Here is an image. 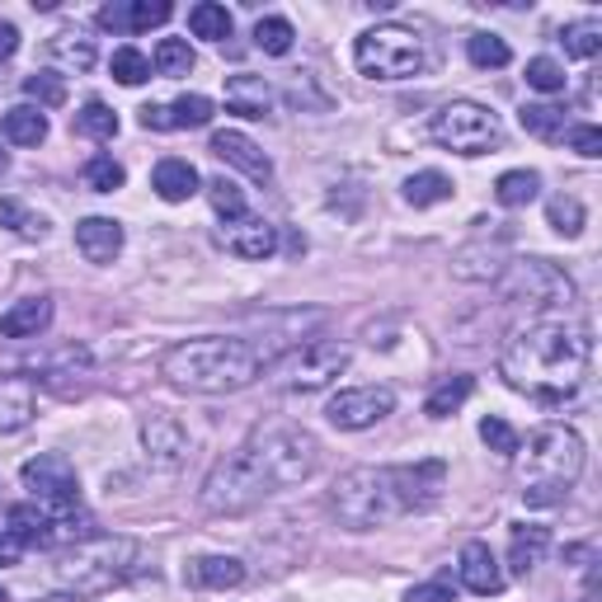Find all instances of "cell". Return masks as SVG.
<instances>
[{
  "label": "cell",
  "instance_id": "cell-1",
  "mask_svg": "<svg viewBox=\"0 0 602 602\" xmlns=\"http://www.w3.org/2000/svg\"><path fill=\"white\" fill-rule=\"evenodd\" d=\"M315 461H320L315 438L301 424L273 419V424H259L231 456L217 461L203 480V490H198V499H203V509L217 518L254 513L278 490L301 485V480L315 471Z\"/></svg>",
  "mask_w": 602,
  "mask_h": 602
},
{
  "label": "cell",
  "instance_id": "cell-2",
  "mask_svg": "<svg viewBox=\"0 0 602 602\" xmlns=\"http://www.w3.org/2000/svg\"><path fill=\"white\" fill-rule=\"evenodd\" d=\"M443 461H410V466H353L334 480L330 509L349 532L391 528L410 513H424L443 494Z\"/></svg>",
  "mask_w": 602,
  "mask_h": 602
},
{
  "label": "cell",
  "instance_id": "cell-3",
  "mask_svg": "<svg viewBox=\"0 0 602 602\" xmlns=\"http://www.w3.org/2000/svg\"><path fill=\"white\" fill-rule=\"evenodd\" d=\"M589 330H570L565 320H532L513 330L499 353V372L513 391H523L541 405H565L589 377Z\"/></svg>",
  "mask_w": 602,
  "mask_h": 602
},
{
  "label": "cell",
  "instance_id": "cell-4",
  "mask_svg": "<svg viewBox=\"0 0 602 602\" xmlns=\"http://www.w3.org/2000/svg\"><path fill=\"white\" fill-rule=\"evenodd\" d=\"M264 372V358H259L245 339H227V334H203V339H184L160 358V377L179 391L193 395H231L245 391Z\"/></svg>",
  "mask_w": 602,
  "mask_h": 602
},
{
  "label": "cell",
  "instance_id": "cell-5",
  "mask_svg": "<svg viewBox=\"0 0 602 602\" xmlns=\"http://www.w3.org/2000/svg\"><path fill=\"white\" fill-rule=\"evenodd\" d=\"M584 475V438L565 424H546L528 438L523 452V499L532 509L565 504V494Z\"/></svg>",
  "mask_w": 602,
  "mask_h": 602
},
{
  "label": "cell",
  "instance_id": "cell-6",
  "mask_svg": "<svg viewBox=\"0 0 602 602\" xmlns=\"http://www.w3.org/2000/svg\"><path fill=\"white\" fill-rule=\"evenodd\" d=\"M137 574H147V546L132 536H94L80 541L62 555L57 565V579L62 589L90 598V593H109L118 584H132Z\"/></svg>",
  "mask_w": 602,
  "mask_h": 602
},
{
  "label": "cell",
  "instance_id": "cell-7",
  "mask_svg": "<svg viewBox=\"0 0 602 602\" xmlns=\"http://www.w3.org/2000/svg\"><path fill=\"white\" fill-rule=\"evenodd\" d=\"M353 62L368 80H410L429 67V48L405 24H377L353 43Z\"/></svg>",
  "mask_w": 602,
  "mask_h": 602
},
{
  "label": "cell",
  "instance_id": "cell-8",
  "mask_svg": "<svg viewBox=\"0 0 602 602\" xmlns=\"http://www.w3.org/2000/svg\"><path fill=\"white\" fill-rule=\"evenodd\" d=\"M433 142L443 151H456V155H485L494 151L499 142H504V128H499V118L475 104V99H452V104H443L433 113Z\"/></svg>",
  "mask_w": 602,
  "mask_h": 602
},
{
  "label": "cell",
  "instance_id": "cell-9",
  "mask_svg": "<svg viewBox=\"0 0 602 602\" xmlns=\"http://www.w3.org/2000/svg\"><path fill=\"white\" fill-rule=\"evenodd\" d=\"M499 292L504 301H528V307H570L574 301V283L551 259H513L499 273Z\"/></svg>",
  "mask_w": 602,
  "mask_h": 602
},
{
  "label": "cell",
  "instance_id": "cell-10",
  "mask_svg": "<svg viewBox=\"0 0 602 602\" xmlns=\"http://www.w3.org/2000/svg\"><path fill=\"white\" fill-rule=\"evenodd\" d=\"M24 490H33V499L43 504L48 513H62V509H76L80 504V480H76V466L62 456V452H38L33 461H24Z\"/></svg>",
  "mask_w": 602,
  "mask_h": 602
},
{
  "label": "cell",
  "instance_id": "cell-11",
  "mask_svg": "<svg viewBox=\"0 0 602 602\" xmlns=\"http://www.w3.org/2000/svg\"><path fill=\"white\" fill-rule=\"evenodd\" d=\"M349 358L353 353L344 344H334V339H315V344L297 349L288 363H283L288 391H320V387H330V381L349 368Z\"/></svg>",
  "mask_w": 602,
  "mask_h": 602
},
{
  "label": "cell",
  "instance_id": "cell-12",
  "mask_svg": "<svg viewBox=\"0 0 602 602\" xmlns=\"http://www.w3.org/2000/svg\"><path fill=\"white\" fill-rule=\"evenodd\" d=\"M395 410V391L391 387H349L330 400V424L344 429V433H358V429H372L381 424Z\"/></svg>",
  "mask_w": 602,
  "mask_h": 602
},
{
  "label": "cell",
  "instance_id": "cell-13",
  "mask_svg": "<svg viewBox=\"0 0 602 602\" xmlns=\"http://www.w3.org/2000/svg\"><path fill=\"white\" fill-rule=\"evenodd\" d=\"M142 448H147V456L155 461V466H179V461L189 456V429L179 424L174 414L151 410L142 419Z\"/></svg>",
  "mask_w": 602,
  "mask_h": 602
},
{
  "label": "cell",
  "instance_id": "cell-14",
  "mask_svg": "<svg viewBox=\"0 0 602 602\" xmlns=\"http://www.w3.org/2000/svg\"><path fill=\"white\" fill-rule=\"evenodd\" d=\"M212 123V99L208 94H179L174 104H147L142 128L147 132H184V128H208Z\"/></svg>",
  "mask_w": 602,
  "mask_h": 602
},
{
  "label": "cell",
  "instance_id": "cell-15",
  "mask_svg": "<svg viewBox=\"0 0 602 602\" xmlns=\"http://www.w3.org/2000/svg\"><path fill=\"white\" fill-rule=\"evenodd\" d=\"M174 14L170 0H113V6L99 10V24L113 33H147L151 24H165Z\"/></svg>",
  "mask_w": 602,
  "mask_h": 602
},
{
  "label": "cell",
  "instance_id": "cell-16",
  "mask_svg": "<svg viewBox=\"0 0 602 602\" xmlns=\"http://www.w3.org/2000/svg\"><path fill=\"white\" fill-rule=\"evenodd\" d=\"M461 584H466L471 593H480V598H494V593H504V565H499V555L485 546V541H466L461 546Z\"/></svg>",
  "mask_w": 602,
  "mask_h": 602
},
{
  "label": "cell",
  "instance_id": "cell-17",
  "mask_svg": "<svg viewBox=\"0 0 602 602\" xmlns=\"http://www.w3.org/2000/svg\"><path fill=\"white\" fill-rule=\"evenodd\" d=\"M222 245L235 254V259H269L278 250V227L264 222V217H235V222L222 227Z\"/></svg>",
  "mask_w": 602,
  "mask_h": 602
},
{
  "label": "cell",
  "instance_id": "cell-18",
  "mask_svg": "<svg viewBox=\"0 0 602 602\" xmlns=\"http://www.w3.org/2000/svg\"><path fill=\"white\" fill-rule=\"evenodd\" d=\"M94 518L86 509H62V513H48L43 509V528H38L33 536V546H43V551H57V546H80V541H94Z\"/></svg>",
  "mask_w": 602,
  "mask_h": 602
},
{
  "label": "cell",
  "instance_id": "cell-19",
  "mask_svg": "<svg viewBox=\"0 0 602 602\" xmlns=\"http://www.w3.org/2000/svg\"><path fill=\"white\" fill-rule=\"evenodd\" d=\"M212 155L227 160V165H235L240 174H250L254 184H269V179H273V160L259 151L245 132H217L212 137Z\"/></svg>",
  "mask_w": 602,
  "mask_h": 602
},
{
  "label": "cell",
  "instance_id": "cell-20",
  "mask_svg": "<svg viewBox=\"0 0 602 602\" xmlns=\"http://www.w3.org/2000/svg\"><path fill=\"white\" fill-rule=\"evenodd\" d=\"M33 410H38V387L33 377H0V433H19L33 424Z\"/></svg>",
  "mask_w": 602,
  "mask_h": 602
},
{
  "label": "cell",
  "instance_id": "cell-21",
  "mask_svg": "<svg viewBox=\"0 0 602 602\" xmlns=\"http://www.w3.org/2000/svg\"><path fill=\"white\" fill-rule=\"evenodd\" d=\"M76 250L90 259V264H113L123 254V222L113 217H86L76 227Z\"/></svg>",
  "mask_w": 602,
  "mask_h": 602
},
{
  "label": "cell",
  "instance_id": "cell-22",
  "mask_svg": "<svg viewBox=\"0 0 602 602\" xmlns=\"http://www.w3.org/2000/svg\"><path fill=\"white\" fill-rule=\"evenodd\" d=\"M227 109L240 118H264L273 109V86L264 76H227Z\"/></svg>",
  "mask_w": 602,
  "mask_h": 602
},
{
  "label": "cell",
  "instance_id": "cell-23",
  "mask_svg": "<svg viewBox=\"0 0 602 602\" xmlns=\"http://www.w3.org/2000/svg\"><path fill=\"white\" fill-rule=\"evenodd\" d=\"M151 189L165 198V203H189V198L203 189V179H198V170L189 165V160L165 155V160H160V165L151 170Z\"/></svg>",
  "mask_w": 602,
  "mask_h": 602
},
{
  "label": "cell",
  "instance_id": "cell-24",
  "mask_svg": "<svg viewBox=\"0 0 602 602\" xmlns=\"http://www.w3.org/2000/svg\"><path fill=\"white\" fill-rule=\"evenodd\" d=\"M52 325V301L48 297H24L0 315V334L6 339H38Z\"/></svg>",
  "mask_w": 602,
  "mask_h": 602
},
{
  "label": "cell",
  "instance_id": "cell-25",
  "mask_svg": "<svg viewBox=\"0 0 602 602\" xmlns=\"http://www.w3.org/2000/svg\"><path fill=\"white\" fill-rule=\"evenodd\" d=\"M546 551H551V532L546 528H513V536H509V570L528 579L541 560H546Z\"/></svg>",
  "mask_w": 602,
  "mask_h": 602
},
{
  "label": "cell",
  "instance_id": "cell-26",
  "mask_svg": "<svg viewBox=\"0 0 602 602\" xmlns=\"http://www.w3.org/2000/svg\"><path fill=\"white\" fill-rule=\"evenodd\" d=\"M189 579L198 589H240L245 584V565L235 555H203L189 565Z\"/></svg>",
  "mask_w": 602,
  "mask_h": 602
},
{
  "label": "cell",
  "instance_id": "cell-27",
  "mask_svg": "<svg viewBox=\"0 0 602 602\" xmlns=\"http://www.w3.org/2000/svg\"><path fill=\"white\" fill-rule=\"evenodd\" d=\"M0 128H6V142H14V147H43L48 142V118H43V109H33V104L10 109Z\"/></svg>",
  "mask_w": 602,
  "mask_h": 602
},
{
  "label": "cell",
  "instance_id": "cell-28",
  "mask_svg": "<svg viewBox=\"0 0 602 602\" xmlns=\"http://www.w3.org/2000/svg\"><path fill=\"white\" fill-rule=\"evenodd\" d=\"M471 391H475V377H448V381H438V387L429 391V400H424V414L429 419H448V414H456L461 405H466Z\"/></svg>",
  "mask_w": 602,
  "mask_h": 602
},
{
  "label": "cell",
  "instance_id": "cell-29",
  "mask_svg": "<svg viewBox=\"0 0 602 602\" xmlns=\"http://www.w3.org/2000/svg\"><path fill=\"white\" fill-rule=\"evenodd\" d=\"M452 198V179L443 170H419L405 179V203L410 208H438Z\"/></svg>",
  "mask_w": 602,
  "mask_h": 602
},
{
  "label": "cell",
  "instance_id": "cell-30",
  "mask_svg": "<svg viewBox=\"0 0 602 602\" xmlns=\"http://www.w3.org/2000/svg\"><path fill=\"white\" fill-rule=\"evenodd\" d=\"M48 52H52V62H62L67 71H90L94 67V43H90L86 33H71V29L52 33Z\"/></svg>",
  "mask_w": 602,
  "mask_h": 602
},
{
  "label": "cell",
  "instance_id": "cell-31",
  "mask_svg": "<svg viewBox=\"0 0 602 602\" xmlns=\"http://www.w3.org/2000/svg\"><path fill=\"white\" fill-rule=\"evenodd\" d=\"M189 29H193V38H208V43H227L231 38V10L217 6V0H203V6L189 10Z\"/></svg>",
  "mask_w": 602,
  "mask_h": 602
},
{
  "label": "cell",
  "instance_id": "cell-32",
  "mask_svg": "<svg viewBox=\"0 0 602 602\" xmlns=\"http://www.w3.org/2000/svg\"><path fill=\"white\" fill-rule=\"evenodd\" d=\"M518 123H523L532 137H541V142H560L565 137V109L555 104H523V113H518Z\"/></svg>",
  "mask_w": 602,
  "mask_h": 602
},
{
  "label": "cell",
  "instance_id": "cell-33",
  "mask_svg": "<svg viewBox=\"0 0 602 602\" xmlns=\"http://www.w3.org/2000/svg\"><path fill=\"white\" fill-rule=\"evenodd\" d=\"M536 193H541V174L536 170H509V174H499V184H494V198L504 208H528Z\"/></svg>",
  "mask_w": 602,
  "mask_h": 602
},
{
  "label": "cell",
  "instance_id": "cell-34",
  "mask_svg": "<svg viewBox=\"0 0 602 602\" xmlns=\"http://www.w3.org/2000/svg\"><path fill=\"white\" fill-rule=\"evenodd\" d=\"M208 203L217 208V217L222 222H235V217H245L250 208H245V193H240V184L235 179H227V174H217V179H208Z\"/></svg>",
  "mask_w": 602,
  "mask_h": 602
},
{
  "label": "cell",
  "instance_id": "cell-35",
  "mask_svg": "<svg viewBox=\"0 0 602 602\" xmlns=\"http://www.w3.org/2000/svg\"><path fill=\"white\" fill-rule=\"evenodd\" d=\"M292 24H288V19L283 14H264V19H259V24H254V48L259 52H269V57H288L292 52Z\"/></svg>",
  "mask_w": 602,
  "mask_h": 602
},
{
  "label": "cell",
  "instance_id": "cell-36",
  "mask_svg": "<svg viewBox=\"0 0 602 602\" xmlns=\"http://www.w3.org/2000/svg\"><path fill=\"white\" fill-rule=\"evenodd\" d=\"M466 57H471V67L480 71H499V67H509V43L499 33H471L466 38Z\"/></svg>",
  "mask_w": 602,
  "mask_h": 602
},
{
  "label": "cell",
  "instance_id": "cell-37",
  "mask_svg": "<svg viewBox=\"0 0 602 602\" xmlns=\"http://www.w3.org/2000/svg\"><path fill=\"white\" fill-rule=\"evenodd\" d=\"M560 43H565V52L570 57H598V48H602V19L598 14H589V19H579V24H570L565 33H560Z\"/></svg>",
  "mask_w": 602,
  "mask_h": 602
},
{
  "label": "cell",
  "instance_id": "cell-38",
  "mask_svg": "<svg viewBox=\"0 0 602 602\" xmlns=\"http://www.w3.org/2000/svg\"><path fill=\"white\" fill-rule=\"evenodd\" d=\"M76 132L94 137V142H109V137H118V113L109 104H99V99H90V104L76 113Z\"/></svg>",
  "mask_w": 602,
  "mask_h": 602
},
{
  "label": "cell",
  "instance_id": "cell-39",
  "mask_svg": "<svg viewBox=\"0 0 602 602\" xmlns=\"http://www.w3.org/2000/svg\"><path fill=\"white\" fill-rule=\"evenodd\" d=\"M480 443H485L490 452H499V456H518V452H523V438H518V429L509 424V419H499V414L480 419Z\"/></svg>",
  "mask_w": 602,
  "mask_h": 602
},
{
  "label": "cell",
  "instance_id": "cell-40",
  "mask_svg": "<svg viewBox=\"0 0 602 602\" xmlns=\"http://www.w3.org/2000/svg\"><path fill=\"white\" fill-rule=\"evenodd\" d=\"M80 174H86V184H90L94 193H118V189L128 184V170L118 165L113 155H90V160H86V170H80Z\"/></svg>",
  "mask_w": 602,
  "mask_h": 602
},
{
  "label": "cell",
  "instance_id": "cell-41",
  "mask_svg": "<svg viewBox=\"0 0 602 602\" xmlns=\"http://www.w3.org/2000/svg\"><path fill=\"white\" fill-rule=\"evenodd\" d=\"M193 48L184 43V38H160L155 43V71L160 76H189L193 71Z\"/></svg>",
  "mask_w": 602,
  "mask_h": 602
},
{
  "label": "cell",
  "instance_id": "cell-42",
  "mask_svg": "<svg viewBox=\"0 0 602 602\" xmlns=\"http://www.w3.org/2000/svg\"><path fill=\"white\" fill-rule=\"evenodd\" d=\"M109 71H113L118 86H147V80H151L147 52H137V48H118L113 62H109Z\"/></svg>",
  "mask_w": 602,
  "mask_h": 602
},
{
  "label": "cell",
  "instance_id": "cell-43",
  "mask_svg": "<svg viewBox=\"0 0 602 602\" xmlns=\"http://www.w3.org/2000/svg\"><path fill=\"white\" fill-rule=\"evenodd\" d=\"M24 94L38 99V109H62L67 104V80L52 76V71H33L24 80Z\"/></svg>",
  "mask_w": 602,
  "mask_h": 602
},
{
  "label": "cell",
  "instance_id": "cell-44",
  "mask_svg": "<svg viewBox=\"0 0 602 602\" xmlns=\"http://www.w3.org/2000/svg\"><path fill=\"white\" fill-rule=\"evenodd\" d=\"M0 222H6L10 231L29 235V240H43L48 235V222L38 212H29L24 203H14V198H0Z\"/></svg>",
  "mask_w": 602,
  "mask_h": 602
},
{
  "label": "cell",
  "instance_id": "cell-45",
  "mask_svg": "<svg viewBox=\"0 0 602 602\" xmlns=\"http://www.w3.org/2000/svg\"><path fill=\"white\" fill-rule=\"evenodd\" d=\"M546 222L560 235H579V231H584V203H579V198H551V203H546Z\"/></svg>",
  "mask_w": 602,
  "mask_h": 602
},
{
  "label": "cell",
  "instance_id": "cell-46",
  "mask_svg": "<svg viewBox=\"0 0 602 602\" xmlns=\"http://www.w3.org/2000/svg\"><path fill=\"white\" fill-rule=\"evenodd\" d=\"M528 86L541 90V94H560L565 90V67H560L555 57H532L528 62Z\"/></svg>",
  "mask_w": 602,
  "mask_h": 602
},
{
  "label": "cell",
  "instance_id": "cell-47",
  "mask_svg": "<svg viewBox=\"0 0 602 602\" xmlns=\"http://www.w3.org/2000/svg\"><path fill=\"white\" fill-rule=\"evenodd\" d=\"M560 142H570V151H579V155H602V132L593 128V123H570L565 128V137H560Z\"/></svg>",
  "mask_w": 602,
  "mask_h": 602
},
{
  "label": "cell",
  "instance_id": "cell-48",
  "mask_svg": "<svg viewBox=\"0 0 602 602\" xmlns=\"http://www.w3.org/2000/svg\"><path fill=\"white\" fill-rule=\"evenodd\" d=\"M405 602H452V589L443 584V579H433V584H414L405 593Z\"/></svg>",
  "mask_w": 602,
  "mask_h": 602
},
{
  "label": "cell",
  "instance_id": "cell-49",
  "mask_svg": "<svg viewBox=\"0 0 602 602\" xmlns=\"http://www.w3.org/2000/svg\"><path fill=\"white\" fill-rule=\"evenodd\" d=\"M29 546H24V536H14L10 528L6 532H0V570H6V565H19V555H24Z\"/></svg>",
  "mask_w": 602,
  "mask_h": 602
},
{
  "label": "cell",
  "instance_id": "cell-50",
  "mask_svg": "<svg viewBox=\"0 0 602 602\" xmlns=\"http://www.w3.org/2000/svg\"><path fill=\"white\" fill-rule=\"evenodd\" d=\"M14 52H19V29L10 24V19H0V67H6Z\"/></svg>",
  "mask_w": 602,
  "mask_h": 602
},
{
  "label": "cell",
  "instance_id": "cell-51",
  "mask_svg": "<svg viewBox=\"0 0 602 602\" xmlns=\"http://www.w3.org/2000/svg\"><path fill=\"white\" fill-rule=\"evenodd\" d=\"M6 170H10V155H6V151H0V174H6Z\"/></svg>",
  "mask_w": 602,
  "mask_h": 602
},
{
  "label": "cell",
  "instance_id": "cell-52",
  "mask_svg": "<svg viewBox=\"0 0 602 602\" xmlns=\"http://www.w3.org/2000/svg\"><path fill=\"white\" fill-rule=\"evenodd\" d=\"M0 602H10V598H6V589H0Z\"/></svg>",
  "mask_w": 602,
  "mask_h": 602
},
{
  "label": "cell",
  "instance_id": "cell-53",
  "mask_svg": "<svg viewBox=\"0 0 602 602\" xmlns=\"http://www.w3.org/2000/svg\"><path fill=\"white\" fill-rule=\"evenodd\" d=\"M589 602H593V598H589Z\"/></svg>",
  "mask_w": 602,
  "mask_h": 602
}]
</instances>
